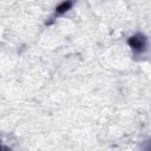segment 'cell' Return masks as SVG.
Masks as SVG:
<instances>
[{
  "label": "cell",
  "mask_w": 151,
  "mask_h": 151,
  "mask_svg": "<svg viewBox=\"0 0 151 151\" xmlns=\"http://www.w3.org/2000/svg\"><path fill=\"white\" fill-rule=\"evenodd\" d=\"M129 45L130 47L136 51V52H143L144 48H145V45H146V40H145V37L142 35V34H136L133 37H131L129 39Z\"/></svg>",
  "instance_id": "1"
},
{
  "label": "cell",
  "mask_w": 151,
  "mask_h": 151,
  "mask_svg": "<svg viewBox=\"0 0 151 151\" xmlns=\"http://www.w3.org/2000/svg\"><path fill=\"white\" fill-rule=\"evenodd\" d=\"M2 151H6V150H5V147H4V150H2Z\"/></svg>",
  "instance_id": "3"
},
{
  "label": "cell",
  "mask_w": 151,
  "mask_h": 151,
  "mask_svg": "<svg viewBox=\"0 0 151 151\" xmlns=\"http://www.w3.org/2000/svg\"><path fill=\"white\" fill-rule=\"evenodd\" d=\"M71 2H61L57 8H55V12H57V14H63V13H65L70 7H71Z\"/></svg>",
  "instance_id": "2"
}]
</instances>
